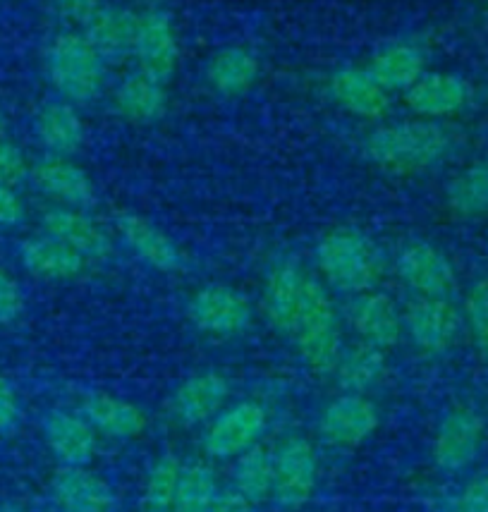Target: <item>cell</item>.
Listing matches in <instances>:
<instances>
[{
  "label": "cell",
  "instance_id": "obj_1",
  "mask_svg": "<svg viewBox=\"0 0 488 512\" xmlns=\"http://www.w3.org/2000/svg\"><path fill=\"white\" fill-rule=\"evenodd\" d=\"M455 149V137L445 123L424 118L390 120L364 137V158L390 175H422L443 166Z\"/></svg>",
  "mask_w": 488,
  "mask_h": 512
},
{
  "label": "cell",
  "instance_id": "obj_2",
  "mask_svg": "<svg viewBox=\"0 0 488 512\" xmlns=\"http://www.w3.org/2000/svg\"><path fill=\"white\" fill-rule=\"evenodd\" d=\"M314 261L321 283L343 295L378 288L383 276V254L374 237L355 225H335L319 237Z\"/></svg>",
  "mask_w": 488,
  "mask_h": 512
},
{
  "label": "cell",
  "instance_id": "obj_3",
  "mask_svg": "<svg viewBox=\"0 0 488 512\" xmlns=\"http://www.w3.org/2000/svg\"><path fill=\"white\" fill-rule=\"evenodd\" d=\"M297 355L311 374L331 376L340 355H343V323L335 307L331 290L319 278L309 276L297 314L295 328L290 333Z\"/></svg>",
  "mask_w": 488,
  "mask_h": 512
},
{
  "label": "cell",
  "instance_id": "obj_4",
  "mask_svg": "<svg viewBox=\"0 0 488 512\" xmlns=\"http://www.w3.org/2000/svg\"><path fill=\"white\" fill-rule=\"evenodd\" d=\"M44 70L48 84L75 106L94 103L106 89V58L82 32L53 36L44 53Z\"/></svg>",
  "mask_w": 488,
  "mask_h": 512
},
{
  "label": "cell",
  "instance_id": "obj_5",
  "mask_svg": "<svg viewBox=\"0 0 488 512\" xmlns=\"http://www.w3.org/2000/svg\"><path fill=\"white\" fill-rule=\"evenodd\" d=\"M268 429V410L259 400L228 402L201 434V450L211 460H235L259 446Z\"/></svg>",
  "mask_w": 488,
  "mask_h": 512
},
{
  "label": "cell",
  "instance_id": "obj_6",
  "mask_svg": "<svg viewBox=\"0 0 488 512\" xmlns=\"http://www.w3.org/2000/svg\"><path fill=\"white\" fill-rule=\"evenodd\" d=\"M187 319L201 335L230 340L252 328L254 307L249 297L233 285L209 283L189 297Z\"/></svg>",
  "mask_w": 488,
  "mask_h": 512
},
{
  "label": "cell",
  "instance_id": "obj_7",
  "mask_svg": "<svg viewBox=\"0 0 488 512\" xmlns=\"http://www.w3.org/2000/svg\"><path fill=\"white\" fill-rule=\"evenodd\" d=\"M402 326L414 350L441 357L453 350L465 321L453 297H412L402 309Z\"/></svg>",
  "mask_w": 488,
  "mask_h": 512
},
{
  "label": "cell",
  "instance_id": "obj_8",
  "mask_svg": "<svg viewBox=\"0 0 488 512\" xmlns=\"http://www.w3.org/2000/svg\"><path fill=\"white\" fill-rule=\"evenodd\" d=\"M319 484V453L307 436L292 434L273 450V493L278 508L300 510Z\"/></svg>",
  "mask_w": 488,
  "mask_h": 512
},
{
  "label": "cell",
  "instance_id": "obj_9",
  "mask_svg": "<svg viewBox=\"0 0 488 512\" xmlns=\"http://www.w3.org/2000/svg\"><path fill=\"white\" fill-rule=\"evenodd\" d=\"M486 422L469 405H455L445 410L438 419L431 441V460L441 472H465L477 462L484 448Z\"/></svg>",
  "mask_w": 488,
  "mask_h": 512
},
{
  "label": "cell",
  "instance_id": "obj_10",
  "mask_svg": "<svg viewBox=\"0 0 488 512\" xmlns=\"http://www.w3.org/2000/svg\"><path fill=\"white\" fill-rule=\"evenodd\" d=\"M395 273L412 297H453L457 271L450 256L429 240H410L395 256Z\"/></svg>",
  "mask_w": 488,
  "mask_h": 512
},
{
  "label": "cell",
  "instance_id": "obj_11",
  "mask_svg": "<svg viewBox=\"0 0 488 512\" xmlns=\"http://www.w3.org/2000/svg\"><path fill=\"white\" fill-rule=\"evenodd\" d=\"M115 233L130 252L149 266L151 271L163 276H175L187 268V256L178 242L170 237L161 225L142 213L122 211L115 216Z\"/></svg>",
  "mask_w": 488,
  "mask_h": 512
},
{
  "label": "cell",
  "instance_id": "obj_12",
  "mask_svg": "<svg viewBox=\"0 0 488 512\" xmlns=\"http://www.w3.org/2000/svg\"><path fill=\"white\" fill-rule=\"evenodd\" d=\"M132 58L137 70L168 84L180 67V39L173 17L166 10L139 12Z\"/></svg>",
  "mask_w": 488,
  "mask_h": 512
},
{
  "label": "cell",
  "instance_id": "obj_13",
  "mask_svg": "<svg viewBox=\"0 0 488 512\" xmlns=\"http://www.w3.org/2000/svg\"><path fill=\"white\" fill-rule=\"evenodd\" d=\"M307 278L309 273H304V268L292 256H280L268 266L264 285H261V309H264L266 323L278 335L290 338L297 314H300Z\"/></svg>",
  "mask_w": 488,
  "mask_h": 512
},
{
  "label": "cell",
  "instance_id": "obj_14",
  "mask_svg": "<svg viewBox=\"0 0 488 512\" xmlns=\"http://www.w3.org/2000/svg\"><path fill=\"white\" fill-rule=\"evenodd\" d=\"M405 106L412 115L424 120H443L455 118L465 113L474 99L472 84L455 72H429L426 70L410 89L402 94Z\"/></svg>",
  "mask_w": 488,
  "mask_h": 512
},
{
  "label": "cell",
  "instance_id": "obj_15",
  "mask_svg": "<svg viewBox=\"0 0 488 512\" xmlns=\"http://www.w3.org/2000/svg\"><path fill=\"white\" fill-rule=\"evenodd\" d=\"M345 319L355 331L359 343L381 347V350H393L405 335L402 326V309L398 302L383 290L359 292L347 304Z\"/></svg>",
  "mask_w": 488,
  "mask_h": 512
},
{
  "label": "cell",
  "instance_id": "obj_16",
  "mask_svg": "<svg viewBox=\"0 0 488 512\" xmlns=\"http://www.w3.org/2000/svg\"><path fill=\"white\" fill-rule=\"evenodd\" d=\"M381 412L376 402L359 393H343L323 407L319 434L335 448H359L376 434Z\"/></svg>",
  "mask_w": 488,
  "mask_h": 512
},
{
  "label": "cell",
  "instance_id": "obj_17",
  "mask_svg": "<svg viewBox=\"0 0 488 512\" xmlns=\"http://www.w3.org/2000/svg\"><path fill=\"white\" fill-rule=\"evenodd\" d=\"M230 400V381L221 371H197L187 376L170 395V417L175 424L192 429L206 426Z\"/></svg>",
  "mask_w": 488,
  "mask_h": 512
},
{
  "label": "cell",
  "instance_id": "obj_18",
  "mask_svg": "<svg viewBox=\"0 0 488 512\" xmlns=\"http://www.w3.org/2000/svg\"><path fill=\"white\" fill-rule=\"evenodd\" d=\"M328 96L340 111L374 123L388 113L393 94L371 75L366 65H343L328 77Z\"/></svg>",
  "mask_w": 488,
  "mask_h": 512
},
{
  "label": "cell",
  "instance_id": "obj_19",
  "mask_svg": "<svg viewBox=\"0 0 488 512\" xmlns=\"http://www.w3.org/2000/svg\"><path fill=\"white\" fill-rule=\"evenodd\" d=\"M44 233L56 237L79 256L89 261H106L113 254V240L108 230L91 218L87 209H70V206H51L41 216Z\"/></svg>",
  "mask_w": 488,
  "mask_h": 512
},
{
  "label": "cell",
  "instance_id": "obj_20",
  "mask_svg": "<svg viewBox=\"0 0 488 512\" xmlns=\"http://www.w3.org/2000/svg\"><path fill=\"white\" fill-rule=\"evenodd\" d=\"M29 180L44 197L56 201V206L89 209L96 201V190L89 173L67 156H44L41 161H36Z\"/></svg>",
  "mask_w": 488,
  "mask_h": 512
},
{
  "label": "cell",
  "instance_id": "obj_21",
  "mask_svg": "<svg viewBox=\"0 0 488 512\" xmlns=\"http://www.w3.org/2000/svg\"><path fill=\"white\" fill-rule=\"evenodd\" d=\"M44 441L60 467H87L99 450V434L82 412L51 410L44 417Z\"/></svg>",
  "mask_w": 488,
  "mask_h": 512
},
{
  "label": "cell",
  "instance_id": "obj_22",
  "mask_svg": "<svg viewBox=\"0 0 488 512\" xmlns=\"http://www.w3.org/2000/svg\"><path fill=\"white\" fill-rule=\"evenodd\" d=\"M79 412L94 426L96 434L111 438V441H134L146 431L149 419L144 410L120 395L106 390H89L84 393Z\"/></svg>",
  "mask_w": 488,
  "mask_h": 512
},
{
  "label": "cell",
  "instance_id": "obj_23",
  "mask_svg": "<svg viewBox=\"0 0 488 512\" xmlns=\"http://www.w3.org/2000/svg\"><path fill=\"white\" fill-rule=\"evenodd\" d=\"M51 496L60 512H113L115 491L87 467H60L51 479Z\"/></svg>",
  "mask_w": 488,
  "mask_h": 512
},
{
  "label": "cell",
  "instance_id": "obj_24",
  "mask_svg": "<svg viewBox=\"0 0 488 512\" xmlns=\"http://www.w3.org/2000/svg\"><path fill=\"white\" fill-rule=\"evenodd\" d=\"M168 84L134 70L115 84L113 106L122 120L134 125L158 123L168 111Z\"/></svg>",
  "mask_w": 488,
  "mask_h": 512
},
{
  "label": "cell",
  "instance_id": "obj_25",
  "mask_svg": "<svg viewBox=\"0 0 488 512\" xmlns=\"http://www.w3.org/2000/svg\"><path fill=\"white\" fill-rule=\"evenodd\" d=\"M261 77V63L254 51L244 46L218 48L209 58L204 79L213 94L223 99H240L249 94Z\"/></svg>",
  "mask_w": 488,
  "mask_h": 512
},
{
  "label": "cell",
  "instance_id": "obj_26",
  "mask_svg": "<svg viewBox=\"0 0 488 512\" xmlns=\"http://www.w3.org/2000/svg\"><path fill=\"white\" fill-rule=\"evenodd\" d=\"M36 139L48 156L72 158L87 142V125L77 106L70 101H48L36 113Z\"/></svg>",
  "mask_w": 488,
  "mask_h": 512
},
{
  "label": "cell",
  "instance_id": "obj_27",
  "mask_svg": "<svg viewBox=\"0 0 488 512\" xmlns=\"http://www.w3.org/2000/svg\"><path fill=\"white\" fill-rule=\"evenodd\" d=\"M22 266L32 273L34 278L48 280V283H67L75 280L87 271L89 261L79 256L63 242L51 235L27 237L20 245Z\"/></svg>",
  "mask_w": 488,
  "mask_h": 512
},
{
  "label": "cell",
  "instance_id": "obj_28",
  "mask_svg": "<svg viewBox=\"0 0 488 512\" xmlns=\"http://www.w3.org/2000/svg\"><path fill=\"white\" fill-rule=\"evenodd\" d=\"M137 27H139V12L120 8V5H106L91 17V22L82 29V34L87 36V41L96 51L106 58V63L111 60H122L132 56L134 39H137Z\"/></svg>",
  "mask_w": 488,
  "mask_h": 512
},
{
  "label": "cell",
  "instance_id": "obj_29",
  "mask_svg": "<svg viewBox=\"0 0 488 512\" xmlns=\"http://www.w3.org/2000/svg\"><path fill=\"white\" fill-rule=\"evenodd\" d=\"M366 67L390 94H405L426 72V53L414 41H388Z\"/></svg>",
  "mask_w": 488,
  "mask_h": 512
},
{
  "label": "cell",
  "instance_id": "obj_30",
  "mask_svg": "<svg viewBox=\"0 0 488 512\" xmlns=\"http://www.w3.org/2000/svg\"><path fill=\"white\" fill-rule=\"evenodd\" d=\"M388 371V352L381 347L357 343L343 350L333 369L335 386L343 393L366 395L383 381Z\"/></svg>",
  "mask_w": 488,
  "mask_h": 512
},
{
  "label": "cell",
  "instance_id": "obj_31",
  "mask_svg": "<svg viewBox=\"0 0 488 512\" xmlns=\"http://www.w3.org/2000/svg\"><path fill=\"white\" fill-rule=\"evenodd\" d=\"M445 206L455 218L488 216V156L457 170L445 185Z\"/></svg>",
  "mask_w": 488,
  "mask_h": 512
},
{
  "label": "cell",
  "instance_id": "obj_32",
  "mask_svg": "<svg viewBox=\"0 0 488 512\" xmlns=\"http://www.w3.org/2000/svg\"><path fill=\"white\" fill-rule=\"evenodd\" d=\"M233 489L254 505L264 503L273 493V450L254 446L235 457Z\"/></svg>",
  "mask_w": 488,
  "mask_h": 512
},
{
  "label": "cell",
  "instance_id": "obj_33",
  "mask_svg": "<svg viewBox=\"0 0 488 512\" xmlns=\"http://www.w3.org/2000/svg\"><path fill=\"white\" fill-rule=\"evenodd\" d=\"M221 493L216 469L206 460H189L182 467L178 493L170 512H209Z\"/></svg>",
  "mask_w": 488,
  "mask_h": 512
},
{
  "label": "cell",
  "instance_id": "obj_34",
  "mask_svg": "<svg viewBox=\"0 0 488 512\" xmlns=\"http://www.w3.org/2000/svg\"><path fill=\"white\" fill-rule=\"evenodd\" d=\"M182 467L185 462L175 453H161L146 469L144 477V505L151 510H170L173 508L175 493H178V484L182 477Z\"/></svg>",
  "mask_w": 488,
  "mask_h": 512
},
{
  "label": "cell",
  "instance_id": "obj_35",
  "mask_svg": "<svg viewBox=\"0 0 488 512\" xmlns=\"http://www.w3.org/2000/svg\"><path fill=\"white\" fill-rule=\"evenodd\" d=\"M462 321H465L474 352L488 367V276L469 285L465 302H462Z\"/></svg>",
  "mask_w": 488,
  "mask_h": 512
},
{
  "label": "cell",
  "instance_id": "obj_36",
  "mask_svg": "<svg viewBox=\"0 0 488 512\" xmlns=\"http://www.w3.org/2000/svg\"><path fill=\"white\" fill-rule=\"evenodd\" d=\"M438 512H488V472L477 474L455 496H448Z\"/></svg>",
  "mask_w": 488,
  "mask_h": 512
},
{
  "label": "cell",
  "instance_id": "obj_37",
  "mask_svg": "<svg viewBox=\"0 0 488 512\" xmlns=\"http://www.w3.org/2000/svg\"><path fill=\"white\" fill-rule=\"evenodd\" d=\"M32 175V166H29L27 156L17 144L0 139V185H8L15 190L24 180Z\"/></svg>",
  "mask_w": 488,
  "mask_h": 512
},
{
  "label": "cell",
  "instance_id": "obj_38",
  "mask_svg": "<svg viewBox=\"0 0 488 512\" xmlns=\"http://www.w3.org/2000/svg\"><path fill=\"white\" fill-rule=\"evenodd\" d=\"M24 292L15 278L5 268H0V323L10 326L24 314Z\"/></svg>",
  "mask_w": 488,
  "mask_h": 512
},
{
  "label": "cell",
  "instance_id": "obj_39",
  "mask_svg": "<svg viewBox=\"0 0 488 512\" xmlns=\"http://www.w3.org/2000/svg\"><path fill=\"white\" fill-rule=\"evenodd\" d=\"M103 8V0H56L58 15L63 17L67 24H75L82 32L91 22V17Z\"/></svg>",
  "mask_w": 488,
  "mask_h": 512
},
{
  "label": "cell",
  "instance_id": "obj_40",
  "mask_svg": "<svg viewBox=\"0 0 488 512\" xmlns=\"http://www.w3.org/2000/svg\"><path fill=\"white\" fill-rule=\"evenodd\" d=\"M20 398L12 383L0 374V434H8L20 422Z\"/></svg>",
  "mask_w": 488,
  "mask_h": 512
},
{
  "label": "cell",
  "instance_id": "obj_41",
  "mask_svg": "<svg viewBox=\"0 0 488 512\" xmlns=\"http://www.w3.org/2000/svg\"><path fill=\"white\" fill-rule=\"evenodd\" d=\"M27 218V209H24L20 194L12 187L0 185V225L3 228H17Z\"/></svg>",
  "mask_w": 488,
  "mask_h": 512
},
{
  "label": "cell",
  "instance_id": "obj_42",
  "mask_svg": "<svg viewBox=\"0 0 488 512\" xmlns=\"http://www.w3.org/2000/svg\"><path fill=\"white\" fill-rule=\"evenodd\" d=\"M254 508L256 505L252 501H247V498L240 496L235 489H230L218 493V498L213 501L209 512H254Z\"/></svg>",
  "mask_w": 488,
  "mask_h": 512
},
{
  "label": "cell",
  "instance_id": "obj_43",
  "mask_svg": "<svg viewBox=\"0 0 488 512\" xmlns=\"http://www.w3.org/2000/svg\"><path fill=\"white\" fill-rule=\"evenodd\" d=\"M0 512H24V510L15 503H0Z\"/></svg>",
  "mask_w": 488,
  "mask_h": 512
},
{
  "label": "cell",
  "instance_id": "obj_44",
  "mask_svg": "<svg viewBox=\"0 0 488 512\" xmlns=\"http://www.w3.org/2000/svg\"><path fill=\"white\" fill-rule=\"evenodd\" d=\"M5 132H8V123H5V115L0 113V139L5 137Z\"/></svg>",
  "mask_w": 488,
  "mask_h": 512
},
{
  "label": "cell",
  "instance_id": "obj_45",
  "mask_svg": "<svg viewBox=\"0 0 488 512\" xmlns=\"http://www.w3.org/2000/svg\"><path fill=\"white\" fill-rule=\"evenodd\" d=\"M151 512H170V510H151Z\"/></svg>",
  "mask_w": 488,
  "mask_h": 512
}]
</instances>
